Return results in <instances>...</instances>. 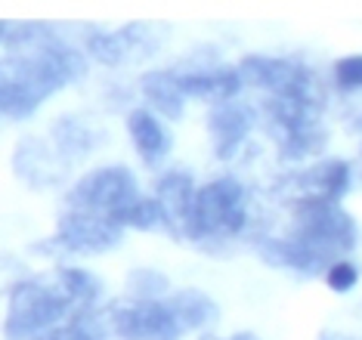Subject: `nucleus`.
Here are the masks:
<instances>
[{
	"mask_svg": "<svg viewBox=\"0 0 362 340\" xmlns=\"http://www.w3.org/2000/svg\"><path fill=\"white\" fill-rule=\"evenodd\" d=\"M242 81H248L254 87H263L269 93H282V90L294 87L307 74V69L288 62V59H269V56H248L238 65Z\"/></svg>",
	"mask_w": 362,
	"mask_h": 340,
	"instance_id": "nucleus-9",
	"label": "nucleus"
},
{
	"mask_svg": "<svg viewBox=\"0 0 362 340\" xmlns=\"http://www.w3.org/2000/svg\"><path fill=\"white\" fill-rule=\"evenodd\" d=\"M322 340H328V337H322Z\"/></svg>",
	"mask_w": 362,
	"mask_h": 340,
	"instance_id": "nucleus-24",
	"label": "nucleus"
},
{
	"mask_svg": "<svg viewBox=\"0 0 362 340\" xmlns=\"http://www.w3.org/2000/svg\"><path fill=\"white\" fill-rule=\"evenodd\" d=\"M325 281H328V288L332 291H337V294H347V291H353V285L359 281V272H356V266L353 263H332V266L325 269Z\"/></svg>",
	"mask_w": 362,
	"mask_h": 340,
	"instance_id": "nucleus-21",
	"label": "nucleus"
},
{
	"mask_svg": "<svg viewBox=\"0 0 362 340\" xmlns=\"http://www.w3.org/2000/svg\"><path fill=\"white\" fill-rule=\"evenodd\" d=\"M251 130V115L238 105H220L211 115V139H214V155L217 158H233L235 148L245 143Z\"/></svg>",
	"mask_w": 362,
	"mask_h": 340,
	"instance_id": "nucleus-10",
	"label": "nucleus"
},
{
	"mask_svg": "<svg viewBox=\"0 0 362 340\" xmlns=\"http://www.w3.org/2000/svg\"><path fill=\"white\" fill-rule=\"evenodd\" d=\"M195 195L199 189L192 186V177L189 173H164V177L155 182V198L164 204L170 223H174V232L186 226L189 213H192V204H195Z\"/></svg>",
	"mask_w": 362,
	"mask_h": 340,
	"instance_id": "nucleus-11",
	"label": "nucleus"
},
{
	"mask_svg": "<svg viewBox=\"0 0 362 340\" xmlns=\"http://www.w3.org/2000/svg\"><path fill=\"white\" fill-rule=\"evenodd\" d=\"M136 198L139 189L127 168H100L75 182V189L69 192V204L75 211L100 213V217H112L118 223V217Z\"/></svg>",
	"mask_w": 362,
	"mask_h": 340,
	"instance_id": "nucleus-5",
	"label": "nucleus"
},
{
	"mask_svg": "<svg viewBox=\"0 0 362 340\" xmlns=\"http://www.w3.org/2000/svg\"><path fill=\"white\" fill-rule=\"evenodd\" d=\"M6 316H4V337L6 340H37L56 328L71 312V297L40 281H16L6 291Z\"/></svg>",
	"mask_w": 362,
	"mask_h": 340,
	"instance_id": "nucleus-3",
	"label": "nucleus"
},
{
	"mask_svg": "<svg viewBox=\"0 0 362 340\" xmlns=\"http://www.w3.org/2000/svg\"><path fill=\"white\" fill-rule=\"evenodd\" d=\"M118 226L143 229V232H152V229H170L174 232V223H170L168 211H164V204L158 201V198H136V201L118 217Z\"/></svg>",
	"mask_w": 362,
	"mask_h": 340,
	"instance_id": "nucleus-17",
	"label": "nucleus"
},
{
	"mask_svg": "<svg viewBox=\"0 0 362 340\" xmlns=\"http://www.w3.org/2000/svg\"><path fill=\"white\" fill-rule=\"evenodd\" d=\"M127 291L136 300H158L161 294H168V279L152 269H136L127 279Z\"/></svg>",
	"mask_w": 362,
	"mask_h": 340,
	"instance_id": "nucleus-20",
	"label": "nucleus"
},
{
	"mask_svg": "<svg viewBox=\"0 0 362 340\" xmlns=\"http://www.w3.org/2000/svg\"><path fill=\"white\" fill-rule=\"evenodd\" d=\"M168 303H170V310L177 312V319L183 322L186 331H204L211 322H217V316H220L217 303H214L204 291H192V288L177 291L174 297H168Z\"/></svg>",
	"mask_w": 362,
	"mask_h": 340,
	"instance_id": "nucleus-14",
	"label": "nucleus"
},
{
	"mask_svg": "<svg viewBox=\"0 0 362 340\" xmlns=\"http://www.w3.org/2000/svg\"><path fill=\"white\" fill-rule=\"evenodd\" d=\"M6 25L13 28V22ZM16 44H25L31 53H22L16 69L13 65L4 69V93L0 96H4V115L10 121L28 118L40 105V99L65 87L69 81H78L87 69L75 49L47 37L40 28H19Z\"/></svg>",
	"mask_w": 362,
	"mask_h": 340,
	"instance_id": "nucleus-2",
	"label": "nucleus"
},
{
	"mask_svg": "<svg viewBox=\"0 0 362 340\" xmlns=\"http://www.w3.org/2000/svg\"><path fill=\"white\" fill-rule=\"evenodd\" d=\"M59 288L71 297V303L81 306V310H90V306L96 303V297H100V281L84 269H62Z\"/></svg>",
	"mask_w": 362,
	"mask_h": 340,
	"instance_id": "nucleus-19",
	"label": "nucleus"
},
{
	"mask_svg": "<svg viewBox=\"0 0 362 340\" xmlns=\"http://www.w3.org/2000/svg\"><path fill=\"white\" fill-rule=\"evenodd\" d=\"M127 130H130V139H134L139 158H143L146 164H155V161H161L164 155H168L170 136H168V130L161 127L158 118H155L152 112H146V109L130 112Z\"/></svg>",
	"mask_w": 362,
	"mask_h": 340,
	"instance_id": "nucleus-12",
	"label": "nucleus"
},
{
	"mask_svg": "<svg viewBox=\"0 0 362 340\" xmlns=\"http://www.w3.org/2000/svg\"><path fill=\"white\" fill-rule=\"evenodd\" d=\"M139 35H143V28H139V25H130L124 31H100V35H90L87 44H90V53H93L100 62L115 65V62L124 59V53L136 44Z\"/></svg>",
	"mask_w": 362,
	"mask_h": 340,
	"instance_id": "nucleus-16",
	"label": "nucleus"
},
{
	"mask_svg": "<svg viewBox=\"0 0 362 340\" xmlns=\"http://www.w3.org/2000/svg\"><path fill=\"white\" fill-rule=\"evenodd\" d=\"M356 247V223L337 201H300L291 238L260 242V257L273 266L316 272Z\"/></svg>",
	"mask_w": 362,
	"mask_h": 340,
	"instance_id": "nucleus-1",
	"label": "nucleus"
},
{
	"mask_svg": "<svg viewBox=\"0 0 362 340\" xmlns=\"http://www.w3.org/2000/svg\"><path fill=\"white\" fill-rule=\"evenodd\" d=\"M226 340H260V337H257V334H251V331H238V334L226 337Z\"/></svg>",
	"mask_w": 362,
	"mask_h": 340,
	"instance_id": "nucleus-23",
	"label": "nucleus"
},
{
	"mask_svg": "<svg viewBox=\"0 0 362 340\" xmlns=\"http://www.w3.org/2000/svg\"><path fill=\"white\" fill-rule=\"evenodd\" d=\"M56 238H59L69 251L103 254L118 245L121 226L112 217H100V213H87V211H75V207H71L69 213H62Z\"/></svg>",
	"mask_w": 362,
	"mask_h": 340,
	"instance_id": "nucleus-7",
	"label": "nucleus"
},
{
	"mask_svg": "<svg viewBox=\"0 0 362 340\" xmlns=\"http://www.w3.org/2000/svg\"><path fill=\"white\" fill-rule=\"evenodd\" d=\"M143 93L146 99L158 109L161 115H168L170 121H177L183 115V99L186 93L180 90L177 84V74H168V71H152L143 78Z\"/></svg>",
	"mask_w": 362,
	"mask_h": 340,
	"instance_id": "nucleus-15",
	"label": "nucleus"
},
{
	"mask_svg": "<svg viewBox=\"0 0 362 340\" xmlns=\"http://www.w3.org/2000/svg\"><path fill=\"white\" fill-rule=\"evenodd\" d=\"M37 340H105V328H103V322L93 316V306H90V310L71 312L69 322L50 328Z\"/></svg>",
	"mask_w": 362,
	"mask_h": 340,
	"instance_id": "nucleus-18",
	"label": "nucleus"
},
{
	"mask_svg": "<svg viewBox=\"0 0 362 340\" xmlns=\"http://www.w3.org/2000/svg\"><path fill=\"white\" fill-rule=\"evenodd\" d=\"M112 328L121 340H180L186 334L183 322L168 300H130L112 310Z\"/></svg>",
	"mask_w": 362,
	"mask_h": 340,
	"instance_id": "nucleus-6",
	"label": "nucleus"
},
{
	"mask_svg": "<svg viewBox=\"0 0 362 340\" xmlns=\"http://www.w3.org/2000/svg\"><path fill=\"white\" fill-rule=\"evenodd\" d=\"M177 84L186 96L199 99H233L242 90V74L233 69L199 71V74H177Z\"/></svg>",
	"mask_w": 362,
	"mask_h": 340,
	"instance_id": "nucleus-13",
	"label": "nucleus"
},
{
	"mask_svg": "<svg viewBox=\"0 0 362 340\" xmlns=\"http://www.w3.org/2000/svg\"><path fill=\"white\" fill-rule=\"evenodd\" d=\"M245 229V189L235 180H214L199 189L183 232L192 242L233 238Z\"/></svg>",
	"mask_w": 362,
	"mask_h": 340,
	"instance_id": "nucleus-4",
	"label": "nucleus"
},
{
	"mask_svg": "<svg viewBox=\"0 0 362 340\" xmlns=\"http://www.w3.org/2000/svg\"><path fill=\"white\" fill-rule=\"evenodd\" d=\"M334 78L341 87L347 90H359L362 87V56H347L334 65Z\"/></svg>",
	"mask_w": 362,
	"mask_h": 340,
	"instance_id": "nucleus-22",
	"label": "nucleus"
},
{
	"mask_svg": "<svg viewBox=\"0 0 362 340\" xmlns=\"http://www.w3.org/2000/svg\"><path fill=\"white\" fill-rule=\"evenodd\" d=\"M288 189H294L300 201H337L350 186V164L347 161H322L316 168L298 173V177H288L285 180Z\"/></svg>",
	"mask_w": 362,
	"mask_h": 340,
	"instance_id": "nucleus-8",
	"label": "nucleus"
}]
</instances>
